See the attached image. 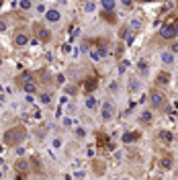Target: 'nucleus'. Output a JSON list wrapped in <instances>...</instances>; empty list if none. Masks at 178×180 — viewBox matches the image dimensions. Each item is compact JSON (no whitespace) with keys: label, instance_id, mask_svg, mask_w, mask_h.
I'll list each match as a JSON object with an SVG mask.
<instances>
[{"label":"nucleus","instance_id":"obj_4","mask_svg":"<svg viewBox=\"0 0 178 180\" xmlns=\"http://www.w3.org/2000/svg\"><path fill=\"white\" fill-rule=\"evenodd\" d=\"M35 33L39 37V41H49V31L43 25H35Z\"/></svg>","mask_w":178,"mask_h":180},{"label":"nucleus","instance_id":"obj_23","mask_svg":"<svg viewBox=\"0 0 178 180\" xmlns=\"http://www.w3.org/2000/svg\"><path fill=\"white\" fill-rule=\"evenodd\" d=\"M123 2H125V4H131V0H123Z\"/></svg>","mask_w":178,"mask_h":180},{"label":"nucleus","instance_id":"obj_12","mask_svg":"<svg viewBox=\"0 0 178 180\" xmlns=\"http://www.w3.org/2000/svg\"><path fill=\"white\" fill-rule=\"evenodd\" d=\"M168 80H170V74H168V72H162V76L158 78V84H166Z\"/></svg>","mask_w":178,"mask_h":180},{"label":"nucleus","instance_id":"obj_13","mask_svg":"<svg viewBox=\"0 0 178 180\" xmlns=\"http://www.w3.org/2000/svg\"><path fill=\"white\" fill-rule=\"evenodd\" d=\"M135 137H137V133H125L123 135V141L129 143V141H135Z\"/></svg>","mask_w":178,"mask_h":180},{"label":"nucleus","instance_id":"obj_6","mask_svg":"<svg viewBox=\"0 0 178 180\" xmlns=\"http://www.w3.org/2000/svg\"><path fill=\"white\" fill-rule=\"evenodd\" d=\"M102 117H105L107 121L113 117V106H111V102H105V104H102Z\"/></svg>","mask_w":178,"mask_h":180},{"label":"nucleus","instance_id":"obj_21","mask_svg":"<svg viewBox=\"0 0 178 180\" xmlns=\"http://www.w3.org/2000/svg\"><path fill=\"white\" fill-rule=\"evenodd\" d=\"M4 29H6V22H4V21H0V31H4Z\"/></svg>","mask_w":178,"mask_h":180},{"label":"nucleus","instance_id":"obj_7","mask_svg":"<svg viewBox=\"0 0 178 180\" xmlns=\"http://www.w3.org/2000/svg\"><path fill=\"white\" fill-rule=\"evenodd\" d=\"M14 170H19L21 174H27V170H29V164H27L25 160H19V162L14 164Z\"/></svg>","mask_w":178,"mask_h":180},{"label":"nucleus","instance_id":"obj_5","mask_svg":"<svg viewBox=\"0 0 178 180\" xmlns=\"http://www.w3.org/2000/svg\"><path fill=\"white\" fill-rule=\"evenodd\" d=\"M29 43V37L25 33H19V35H14V45H19V47H23V45Z\"/></svg>","mask_w":178,"mask_h":180},{"label":"nucleus","instance_id":"obj_10","mask_svg":"<svg viewBox=\"0 0 178 180\" xmlns=\"http://www.w3.org/2000/svg\"><path fill=\"white\" fill-rule=\"evenodd\" d=\"M105 10H115V0H102Z\"/></svg>","mask_w":178,"mask_h":180},{"label":"nucleus","instance_id":"obj_2","mask_svg":"<svg viewBox=\"0 0 178 180\" xmlns=\"http://www.w3.org/2000/svg\"><path fill=\"white\" fill-rule=\"evenodd\" d=\"M150 100H152V106H154V109H162V106L166 104V98H164V94H162L160 90H154V92L150 94Z\"/></svg>","mask_w":178,"mask_h":180},{"label":"nucleus","instance_id":"obj_11","mask_svg":"<svg viewBox=\"0 0 178 180\" xmlns=\"http://www.w3.org/2000/svg\"><path fill=\"white\" fill-rule=\"evenodd\" d=\"M160 139L162 141H172V133L170 131H160Z\"/></svg>","mask_w":178,"mask_h":180},{"label":"nucleus","instance_id":"obj_1","mask_svg":"<svg viewBox=\"0 0 178 180\" xmlns=\"http://www.w3.org/2000/svg\"><path fill=\"white\" fill-rule=\"evenodd\" d=\"M25 137H27L25 127H12V129H8V131L4 133V143H6V146H16V143L23 141Z\"/></svg>","mask_w":178,"mask_h":180},{"label":"nucleus","instance_id":"obj_20","mask_svg":"<svg viewBox=\"0 0 178 180\" xmlns=\"http://www.w3.org/2000/svg\"><path fill=\"white\" fill-rule=\"evenodd\" d=\"M164 62H166V64H170V62H172V56H170V53H166V56H164Z\"/></svg>","mask_w":178,"mask_h":180},{"label":"nucleus","instance_id":"obj_3","mask_svg":"<svg viewBox=\"0 0 178 180\" xmlns=\"http://www.w3.org/2000/svg\"><path fill=\"white\" fill-rule=\"evenodd\" d=\"M160 35H162L164 39H172V37L176 35V27H174V25H164L162 31H160Z\"/></svg>","mask_w":178,"mask_h":180},{"label":"nucleus","instance_id":"obj_14","mask_svg":"<svg viewBox=\"0 0 178 180\" xmlns=\"http://www.w3.org/2000/svg\"><path fill=\"white\" fill-rule=\"evenodd\" d=\"M84 86H86V90L90 92V90L96 86V80H94V78H92V80H86V84H84Z\"/></svg>","mask_w":178,"mask_h":180},{"label":"nucleus","instance_id":"obj_22","mask_svg":"<svg viewBox=\"0 0 178 180\" xmlns=\"http://www.w3.org/2000/svg\"><path fill=\"white\" fill-rule=\"evenodd\" d=\"M172 49H174V51H178V43H174V45H172Z\"/></svg>","mask_w":178,"mask_h":180},{"label":"nucleus","instance_id":"obj_19","mask_svg":"<svg viewBox=\"0 0 178 180\" xmlns=\"http://www.w3.org/2000/svg\"><path fill=\"white\" fill-rule=\"evenodd\" d=\"M96 106V100L94 98H88V109H94Z\"/></svg>","mask_w":178,"mask_h":180},{"label":"nucleus","instance_id":"obj_17","mask_svg":"<svg viewBox=\"0 0 178 180\" xmlns=\"http://www.w3.org/2000/svg\"><path fill=\"white\" fill-rule=\"evenodd\" d=\"M25 90L27 92H35V84H25Z\"/></svg>","mask_w":178,"mask_h":180},{"label":"nucleus","instance_id":"obj_9","mask_svg":"<svg viewBox=\"0 0 178 180\" xmlns=\"http://www.w3.org/2000/svg\"><path fill=\"white\" fill-rule=\"evenodd\" d=\"M47 21H51V22L59 21V12H58V10H49V12H47Z\"/></svg>","mask_w":178,"mask_h":180},{"label":"nucleus","instance_id":"obj_8","mask_svg":"<svg viewBox=\"0 0 178 180\" xmlns=\"http://www.w3.org/2000/svg\"><path fill=\"white\" fill-rule=\"evenodd\" d=\"M137 66H139V74H141V76H147V70H150V66L145 64V59H139V64H137Z\"/></svg>","mask_w":178,"mask_h":180},{"label":"nucleus","instance_id":"obj_18","mask_svg":"<svg viewBox=\"0 0 178 180\" xmlns=\"http://www.w3.org/2000/svg\"><path fill=\"white\" fill-rule=\"evenodd\" d=\"M21 6L27 10V8H31V2H29V0H23V2H21Z\"/></svg>","mask_w":178,"mask_h":180},{"label":"nucleus","instance_id":"obj_15","mask_svg":"<svg viewBox=\"0 0 178 180\" xmlns=\"http://www.w3.org/2000/svg\"><path fill=\"white\" fill-rule=\"evenodd\" d=\"M170 166H172V158H168V156H166L164 160H162V168H166V170H168Z\"/></svg>","mask_w":178,"mask_h":180},{"label":"nucleus","instance_id":"obj_16","mask_svg":"<svg viewBox=\"0 0 178 180\" xmlns=\"http://www.w3.org/2000/svg\"><path fill=\"white\" fill-rule=\"evenodd\" d=\"M98 143H100V146H107V143H108L107 135H98Z\"/></svg>","mask_w":178,"mask_h":180}]
</instances>
